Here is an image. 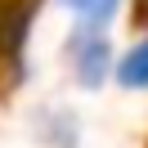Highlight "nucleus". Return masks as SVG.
Listing matches in <instances>:
<instances>
[{
    "mask_svg": "<svg viewBox=\"0 0 148 148\" xmlns=\"http://www.w3.org/2000/svg\"><path fill=\"white\" fill-rule=\"evenodd\" d=\"M117 54L112 32H67L63 40V63L81 90H103L117 76Z\"/></svg>",
    "mask_w": 148,
    "mask_h": 148,
    "instance_id": "1",
    "label": "nucleus"
},
{
    "mask_svg": "<svg viewBox=\"0 0 148 148\" xmlns=\"http://www.w3.org/2000/svg\"><path fill=\"white\" fill-rule=\"evenodd\" d=\"M54 9L67 14L72 32H112L126 0H54Z\"/></svg>",
    "mask_w": 148,
    "mask_h": 148,
    "instance_id": "2",
    "label": "nucleus"
},
{
    "mask_svg": "<svg viewBox=\"0 0 148 148\" xmlns=\"http://www.w3.org/2000/svg\"><path fill=\"white\" fill-rule=\"evenodd\" d=\"M112 81L121 90H148V32L117 54V76Z\"/></svg>",
    "mask_w": 148,
    "mask_h": 148,
    "instance_id": "3",
    "label": "nucleus"
},
{
    "mask_svg": "<svg viewBox=\"0 0 148 148\" xmlns=\"http://www.w3.org/2000/svg\"><path fill=\"white\" fill-rule=\"evenodd\" d=\"M5 49H14V40L5 36V5H0V54H5Z\"/></svg>",
    "mask_w": 148,
    "mask_h": 148,
    "instance_id": "4",
    "label": "nucleus"
}]
</instances>
